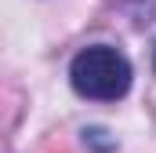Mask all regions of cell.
<instances>
[{
  "label": "cell",
  "mask_w": 156,
  "mask_h": 153,
  "mask_svg": "<svg viewBox=\"0 0 156 153\" xmlns=\"http://www.w3.org/2000/svg\"><path fill=\"white\" fill-rule=\"evenodd\" d=\"M131 62L109 44H91L69 62L73 91L91 102H116L131 91Z\"/></svg>",
  "instance_id": "6da1fadb"
}]
</instances>
